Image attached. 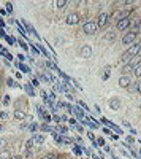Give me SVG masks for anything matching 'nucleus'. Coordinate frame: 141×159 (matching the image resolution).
<instances>
[{"label":"nucleus","mask_w":141,"mask_h":159,"mask_svg":"<svg viewBox=\"0 0 141 159\" xmlns=\"http://www.w3.org/2000/svg\"><path fill=\"white\" fill-rule=\"evenodd\" d=\"M141 51V45L140 43H133V45H130V48H128L125 53H122V56H121V61L124 62V64H128L135 56H138V53Z\"/></svg>","instance_id":"obj_1"},{"label":"nucleus","mask_w":141,"mask_h":159,"mask_svg":"<svg viewBox=\"0 0 141 159\" xmlns=\"http://www.w3.org/2000/svg\"><path fill=\"white\" fill-rule=\"evenodd\" d=\"M97 22H94V21H87V22H84V26H82V32L84 33H87V35H94L95 32H97Z\"/></svg>","instance_id":"obj_2"},{"label":"nucleus","mask_w":141,"mask_h":159,"mask_svg":"<svg viewBox=\"0 0 141 159\" xmlns=\"http://www.w3.org/2000/svg\"><path fill=\"white\" fill-rule=\"evenodd\" d=\"M108 21H110V14L108 13H101L98 18H97V27H98V29L105 27L106 24H108Z\"/></svg>","instance_id":"obj_3"},{"label":"nucleus","mask_w":141,"mask_h":159,"mask_svg":"<svg viewBox=\"0 0 141 159\" xmlns=\"http://www.w3.org/2000/svg\"><path fill=\"white\" fill-rule=\"evenodd\" d=\"M130 84H132V78L128 76V75H122L119 78V86L124 88V89H128L130 88Z\"/></svg>","instance_id":"obj_4"},{"label":"nucleus","mask_w":141,"mask_h":159,"mask_svg":"<svg viewBox=\"0 0 141 159\" xmlns=\"http://www.w3.org/2000/svg\"><path fill=\"white\" fill-rule=\"evenodd\" d=\"M80 54H81V58L84 59H89L92 56V48L89 46V45H84V46L80 48Z\"/></svg>","instance_id":"obj_5"},{"label":"nucleus","mask_w":141,"mask_h":159,"mask_svg":"<svg viewBox=\"0 0 141 159\" xmlns=\"http://www.w3.org/2000/svg\"><path fill=\"white\" fill-rule=\"evenodd\" d=\"M128 26H130V18H121L116 24L117 30H124V29H127Z\"/></svg>","instance_id":"obj_6"},{"label":"nucleus","mask_w":141,"mask_h":159,"mask_svg":"<svg viewBox=\"0 0 141 159\" xmlns=\"http://www.w3.org/2000/svg\"><path fill=\"white\" fill-rule=\"evenodd\" d=\"M80 22V16H78L76 13H70L68 16H67V24L68 26H75Z\"/></svg>","instance_id":"obj_7"},{"label":"nucleus","mask_w":141,"mask_h":159,"mask_svg":"<svg viewBox=\"0 0 141 159\" xmlns=\"http://www.w3.org/2000/svg\"><path fill=\"white\" fill-rule=\"evenodd\" d=\"M135 37H136V35H135L133 32H128L127 35L122 38V43H124V45H133V43H135Z\"/></svg>","instance_id":"obj_8"},{"label":"nucleus","mask_w":141,"mask_h":159,"mask_svg":"<svg viewBox=\"0 0 141 159\" xmlns=\"http://www.w3.org/2000/svg\"><path fill=\"white\" fill-rule=\"evenodd\" d=\"M110 108L114 110V111H117V110L121 108V100H119V99H111V100H110Z\"/></svg>","instance_id":"obj_9"},{"label":"nucleus","mask_w":141,"mask_h":159,"mask_svg":"<svg viewBox=\"0 0 141 159\" xmlns=\"http://www.w3.org/2000/svg\"><path fill=\"white\" fill-rule=\"evenodd\" d=\"M132 91V92H136V94H141V81H135V84H130V88H128Z\"/></svg>","instance_id":"obj_10"},{"label":"nucleus","mask_w":141,"mask_h":159,"mask_svg":"<svg viewBox=\"0 0 141 159\" xmlns=\"http://www.w3.org/2000/svg\"><path fill=\"white\" fill-rule=\"evenodd\" d=\"M14 118L22 121V119H26V111L24 110H14Z\"/></svg>","instance_id":"obj_11"},{"label":"nucleus","mask_w":141,"mask_h":159,"mask_svg":"<svg viewBox=\"0 0 141 159\" xmlns=\"http://www.w3.org/2000/svg\"><path fill=\"white\" fill-rule=\"evenodd\" d=\"M43 142H44V137H43L41 134H35V135H33V143H38V145H41Z\"/></svg>","instance_id":"obj_12"},{"label":"nucleus","mask_w":141,"mask_h":159,"mask_svg":"<svg viewBox=\"0 0 141 159\" xmlns=\"http://www.w3.org/2000/svg\"><path fill=\"white\" fill-rule=\"evenodd\" d=\"M0 159H11V153L8 150H2L0 151Z\"/></svg>","instance_id":"obj_13"},{"label":"nucleus","mask_w":141,"mask_h":159,"mask_svg":"<svg viewBox=\"0 0 141 159\" xmlns=\"http://www.w3.org/2000/svg\"><path fill=\"white\" fill-rule=\"evenodd\" d=\"M133 75L136 76V78H140V76H141V64H140V65H136V67L133 69Z\"/></svg>","instance_id":"obj_14"},{"label":"nucleus","mask_w":141,"mask_h":159,"mask_svg":"<svg viewBox=\"0 0 141 159\" xmlns=\"http://www.w3.org/2000/svg\"><path fill=\"white\" fill-rule=\"evenodd\" d=\"M140 32H141V22H140V21H136V26L133 27V33L136 35V33H140Z\"/></svg>","instance_id":"obj_15"},{"label":"nucleus","mask_w":141,"mask_h":159,"mask_svg":"<svg viewBox=\"0 0 141 159\" xmlns=\"http://www.w3.org/2000/svg\"><path fill=\"white\" fill-rule=\"evenodd\" d=\"M67 3H68V2H65V0H60V2H57L56 5H57V8H65Z\"/></svg>","instance_id":"obj_16"},{"label":"nucleus","mask_w":141,"mask_h":159,"mask_svg":"<svg viewBox=\"0 0 141 159\" xmlns=\"http://www.w3.org/2000/svg\"><path fill=\"white\" fill-rule=\"evenodd\" d=\"M5 146H7V140H5V139H0V151L5 150Z\"/></svg>","instance_id":"obj_17"},{"label":"nucleus","mask_w":141,"mask_h":159,"mask_svg":"<svg viewBox=\"0 0 141 159\" xmlns=\"http://www.w3.org/2000/svg\"><path fill=\"white\" fill-rule=\"evenodd\" d=\"M41 129L44 130V132H46V130H48V132H54V129L49 127V126H46V124H44V126H41Z\"/></svg>","instance_id":"obj_18"},{"label":"nucleus","mask_w":141,"mask_h":159,"mask_svg":"<svg viewBox=\"0 0 141 159\" xmlns=\"http://www.w3.org/2000/svg\"><path fill=\"white\" fill-rule=\"evenodd\" d=\"M108 76H110V67H106V69H105V75H103V80H108Z\"/></svg>","instance_id":"obj_19"},{"label":"nucleus","mask_w":141,"mask_h":159,"mask_svg":"<svg viewBox=\"0 0 141 159\" xmlns=\"http://www.w3.org/2000/svg\"><path fill=\"white\" fill-rule=\"evenodd\" d=\"M0 119H8V115L5 111H0Z\"/></svg>","instance_id":"obj_20"},{"label":"nucleus","mask_w":141,"mask_h":159,"mask_svg":"<svg viewBox=\"0 0 141 159\" xmlns=\"http://www.w3.org/2000/svg\"><path fill=\"white\" fill-rule=\"evenodd\" d=\"M32 145H33V139H30L29 142H27V150H30V148H32Z\"/></svg>","instance_id":"obj_21"},{"label":"nucleus","mask_w":141,"mask_h":159,"mask_svg":"<svg viewBox=\"0 0 141 159\" xmlns=\"http://www.w3.org/2000/svg\"><path fill=\"white\" fill-rule=\"evenodd\" d=\"M43 159H57V157H56V154H46Z\"/></svg>","instance_id":"obj_22"},{"label":"nucleus","mask_w":141,"mask_h":159,"mask_svg":"<svg viewBox=\"0 0 141 159\" xmlns=\"http://www.w3.org/2000/svg\"><path fill=\"white\" fill-rule=\"evenodd\" d=\"M7 11H8V13L13 11V5H11V3H7Z\"/></svg>","instance_id":"obj_23"},{"label":"nucleus","mask_w":141,"mask_h":159,"mask_svg":"<svg viewBox=\"0 0 141 159\" xmlns=\"http://www.w3.org/2000/svg\"><path fill=\"white\" fill-rule=\"evenodd\" d=\"M19 67H21V69H22V70H24V72H27V73H29V72H30V70H29V67H26V65H19Z\"/></svg>","instance_id":"obj_24"},{"label":"nucleus","mask_w":141,"mask_h":159,"mask_svg":"<svg viewBox=\"0 0 141 159\" xmlns=\"http://www.w3.org/2000/svg\"><path fill=\"white\" fill-rule=\"evenodd\" d=\"M5 58H7L8 61H11V59H13V56H11L10 53H5Z\"/></svg>","instance_id":"obj_25"},{"label":"nucleus","mask_w":141,"mask_h":159,"mask_svg":"<svg viewBox=\"0 0 141 159\" xmlns=\"http://www.w3.org/2000/svg\"><path fill=\"white\" fill-rule=\"evenodd\" d=\"M59 130H60V132H62V134H65V132H67V129H65L64 126H60V127H59Z\"/></svg>","instance_id":"obj_26"},{"label":"nucleus","mask_w":141,"mask_h":159,"mask_svg":"<svg viewBox=\"0 0 141 159\" xmlns=\"http://www.w3.org/2000/svg\"><path fill=\"white\" fill-rule=\"evenodd\" d=\"M97 143H98V145H105V140H103V139H98Z\"/></svg>","instance_id":"obj_27"},{"label":"nucleus","mask_w":141,"mask_h":159,"mask_svg":"<svg viewBox=\"0 0 141 159\" xmlns=\"http://www.w3.org/2000/svg\"><path fill=\"white\" fill-rule=\"evenodd\" d=\"M37 127H38V126H37V124H32V126H30V130H32V132H33V130H37Z\"/></svg>","instance_id":"obj_28"},{"label":"nucleus","mask_w":141,"mask_h":159,"mask_svg":"<svg viewBox=\"0 0 141 159\" xmlns=\"http://www.w3.org/2000/svg\"><path fill=\"white\" fill-rule=\"evenodd\" d=\"M26 89H27V92H29V94H33V92H32V88H30V86H26Z\"/></svg>","instance_id":"obj_29"},{"label":"nucleus","mask_w":141,"mask_h":159,"mask_svg":"<svg viewBox=\"0 0 141 159\" xmlns=\"http://www.w3.org/2000/svg\"><path fill=\"white\" fill-rule=\"evenodd\" d=\"M11 159H22L21 156H14V157H11Z\"/></svg>","instance_id":"obj_30"},{"label":"nucleus","mask_w":141,"mask_h":159,"mask_svg":"<svg viewBox=\"0 0 141 159\" xmlns=\"http://www.w3.org/2000/svg\"><path fill=\"white\" fill-rule=\"evenodd\" d=\"M0 130H2V124H0Z\"/></svg>","instance_id":"obj_31"},{"label":"nucleus","mask_w":141,"mask_h":159,"mask_svg":"<svg viewBox=\"0 0 141 159\" xmlns=\"http://www.w3.org/2000/svg\"><path fill=\"white\" fill-rule=\"evenodd\" d=\"M0 84H2V81H0Z\"/></svg>","instance_id":"obj_32"},{"label":"nucleus","mask_w":141,"mask_h":159,"mask_svg":"<svg viewBox=\"0 0 141 159\" xmlns=\"http://www.w3.org/2000/svg\"><path fill=\"white\" fill-rule=\"evenodd\" d=\"M140 107H141V105H140Z\"/></svg>","instance_id":"obj_33"}]
</instances>
